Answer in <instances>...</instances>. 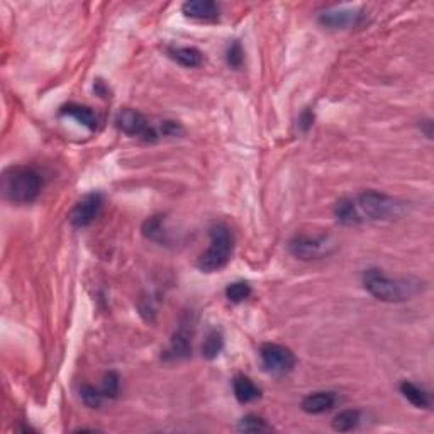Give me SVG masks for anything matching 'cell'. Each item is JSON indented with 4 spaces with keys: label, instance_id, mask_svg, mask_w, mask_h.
Returning <instances> with one entry per match:
<instances>
[{
    "label": "cell",
    "instance_id": "obj_15",
    "mask_svg": "<svg viewBox=\"0 0 434 434\" xmlns=\"http://www.w3.org/2000/svg\"><path fill=\"white\" fill-rule=\"evenodd\" d=\"M61 116H68L73 117V119L79 121L82 126H85L87 130L95 131L97 130V116L90 107H85V105H79V104H68L65 107H61L60 110Z\"/></svg>",
    "mask_w": 434,
    "mask_h": 434
},
{
    "label": "cell",
    "instance_id": "obj_24",
    "mask_svg": "<svg viewBox=\"0 0 434 434\" xmlns=\"http://www.w3.org/2000/svg\"><path fill=\"white\" fill-rule=\"evenodd\" d=\"M143 234L149 239H160L163 234V217L153 216L143 224Z\"/></svg>",
    "mask_w": 434,
    "mask_h": 434
},
{
    "label": "cell",
    "instance_id": "obj_25",
    "mask_svg": "<svg viewBox=\"0 0 434 434\" xmlns=\"http://www.w3.org/2000/svg\"><path fill=\"white\" fill-rule=\"evenodd\" d=\"M102 393L107 399H116L119 393V375L116 371H109L104 377V384H102Z\"/></svg>",
    "mask_w": 434,
    "mask_h": 434
},
{
    "label": "cell",
    "instance_id": "obj_16",
    "mask_svg": "<svg viewBox=\"0 0 434 434\" xmlns=\"http://www.w3.org/2000/svg\"><path fill=\"white\" fill-rule=\"evenodd\" d=\"M400 392L417 409H429L431 407V397H429V393L422 391L421 387H417L413 382H402L400 384Z\"/></svg>",
    "mask_w": 434,
    "mask_h": 434
},
{
    "label": "cell",
    "instance_id": "obj_6",
    "mask_svg": "<svg viewBox=\"0 0 434 434\" xmlns=\"http://www.w3.org/2000/svg\"><path fill=\"white\" fill-rule=\"evenodd\" d=\"M261 363L263 369L271 375H283L293 370L297 360L292 349L277 343H265L260 348Z\"/></svg>",
    "mask_w": 434,
    "mask_h": 434
},
{
    "label": "cell",
    "instance_id": "obj_11",
    "mask_svg": "<svg viewBox=\"0 0 434 434\" xmlns=\"http://www.w3.org/2000/svg\"><path fill=\"white\" fill-rule=\"evenodd\" d=\"M360 14L356 10L340 9V10H327L319 16V22L329 29H347L356 24Z\"/></svg>",
    "mask_w": 434,
    "mask_h": 434
},
{
    "label": "cell",
    "instance_id": "obj_8",
    "mask_svg": "<svg viewBox=\"0 0 434 434\" xmlns=\"http://www.w3.org/2000/svg\"><path fill=\"white\" fill-rule=\"evenodd\" d=\"M102 205H104V197L99 192L88 194L75 204V207L70 212L68 219L75 227H87L95 220V217L101 214Z\"/></svg>",
    "mask_w": 434,
    "mask_h": 434
},
{
    "label": "cell",
    "instance_id": "obj_3",
    "mask_svg": "<svg viewBox=\"0 0 434 434\" xmlns=\"http://www.w3.org/2000/svg\"><path fill=\"white\" fill-rule=\"evenodd\" d=\"M211 246L205 253H202L197 261V268L204 273H214L229 263L233 255V234L229 227L224 224H214L209 231Z\"/></svg>",
    "mask_w": 434,
    "mask_h": 434
},
{
    "label": "cell",
    "instance_id": "obj_1",
    "mask_svg": "<svg viewBox=\"0 0 434 434\" xmlns=\"http://www.w3.org/2000/svg\"><path fill=\"white\" fill-rule=\"evenodd\" d=\"M363 285L369 290L370 296L389 304L406 302V300H409L411 297H414L421 290V283L417 280H413V278L393 280V278H389L378 268H370V270L365 271Z\"/></svg>",
    "mask_w": 434,
    "mask_h": 434
},
{
    "label": "cell",
    "instance_id": "obj_17",
    "mask_svg": "<svg viewBox=\"0 0 434 434\" xmlns=\"http://www.w3.org/2000/svg\"><path fill=\"white\" fill-rule=\"evenodd\" d=\"M334 216H336L338 223L344 224V226H353L362 220L356 204L349 198H341L336 205H334Z\"/></svg>",
    "mask_w": 434,
    "mask_h": 434
},
{
    "label": "cell",
    "instance_id": "obj_10",
    "mask_svg": "<svg viewBox=\"0 0 434 434\" xmlns=\"http://www.w3.org/2000/svg\"><path fill=\"white\" fill-rule=\"evenodd\" d=\"M192 322L182 321V324L175 331L170 344V353L174 358H187L190 355V351H192Z\"/></svg>",
    "mask_w": 434,
    "mask_h": 434
},
{
    "label": "cell",
    "instance_id": "obj_4",
    "mask_svg": "<svg viewBox=\"0 0 434 434\" xmlns=\"http://www.w3.org/2000/svg\"><path fill=\"white\" fill-rule=\"evenodd\" d=\"M360 216H365L371 220H389L402 214V204L395 198L389 197L387 194L377 192V190H365L358 196L356 202Z\"/></svg>",
    "mask_w": 434,
    "mask_h": 434
},
{
    "label": "cell",
    "instance_id": "obj_14",
    "mask_svg": "<svg viewBox=\"0 0 434 434\" xmlns=\"http://www.w3.org/2000/svg\"><path fill=\"white\" fill-rule=\"evenodd\" d=\"M233 391L234 397L238 399V402L241 404H249L253 400L260 399L261 391L253 384V380H249L245 375H238L233 380Z\"/></svg>",
    "mask_w": 434,
    "mask_h": 434
},
{
    "label": "cell",
    "instance_id": "obj_26",
    "mask_svg": "<svg viewBox=\"0 0 434 434\" xmlns=\"http://www.w3.org/2000/svg\"><path fill=\"white\" fill-rule=\"evenodd\" d=\"M312 124H314V116H312L311 110H304L302 116L299 117V127L302 131H307Z\"/></svg>",
    "mask_w": 434,
    "mask_h": 434
},
{
    "label": "cell",
    "instance_id": "obj_13",
    "mask_svg": "<svg viewBox=\"0 0 434 434\" xmlns=\"http://www.w3.org/2000/svg\"><path fill=\"white\" fill-rule=\"evenodd\" d=\"M168 54H170L172 60H175L176 63L187 68H197L204 63V54L200 50L194 46H174L168 48Z\"/></svg>",
    "mask_w": 434,
    "mask_h": 434
},
{
    "label": "cell",
    "instance_id": "obj_20",
    "mask_svg": "<svg viewBox=\"0 0 434 434\" xmlns=\"http://www.w3.org/2000/svg\"><path fill=\"white\" fill-rule=\"evenodd\" d=\"M238 429L241 433H270L271 426L267 424L263 417L255 414H248L239 421Z\"/></svg>",
    "mask_w": 434,
    "mask_h": 434
},
{
    "label": "cell",
    "instance_id": "obj_7",
    "mask_svg": "<svg viewBox=\"0 0 434 434\" xmlns=\"http://www.w3.org/2000/svg\"><path fill=\"white\" fill-rule=\"evenodd\" d=\"M117 130L127 136H141L145 139H156V131L141 112L134 109H123L116 117Z\"/></svg>",
    "mask_w": 434,
    "mask_h": 434
},
{
    "label": "cell",
    "instance_id": "obj_21",
    "mask_svg": "<svg viewBox=\"0 0 434 434\" xmlns=\"http://www.w3.org/2000/svg\"><path fill=\"white\" fill-rule=\"evenodd\" d=\"M251 296V287L248 285L246 282H234L229 283L226 289V297L229 302L233 304H239L242 300H246L248 297Z\"/></svg>",
    "mask_w": 434,
    "mask_h": 434
},
{
    "label": "cell",
    "instance_id": "obj_12",
    "mask_svg": "<svg viewBox=\"0 0 434 434\" xmlns=\"http://www.w3.org/2000/svg\"><path fill=\"white\" fill-rule=\"evenodd\" d=\"M336 406V395L333 392L309 393L302 400V411L307 414H324Z\"/></svg>",
    "mask_w": 434,
    "mask_h": 434
},
{
    "label": "cell",
    "instance_id": "obj_23",
    "mask_svg": "<svg viewBox=\"0 0 434 434\" xmlns=\"http://www.w3.org/2000/svg\"><path fill=\"white\" fill-rule=\"evenodd\" d=\"M226 61L231 68H241L242 61H245V51H242V46L239 41L229 43L226 50Z\"/></svg>",
    "mask_w": 434,
    "mask_h": 434
},
{
    "label": "cell",
    "instance_id": "obj_9",
    "mask_svg": "<svg viewBox=\"0 0 434 434\" xmlns=\"http://www.w3.org/2000/svg\"><path fill=\"white\" fill-rule=\"evenodd\" d=\"M185 17L197 21H217L219 19V6L212 0H189L182 6Z\"/></svg>",
    "mask_w": 434,
    "mask_h": 434
},
{
    "label": "cell",
    "instance_id": "obj_19",
    "mask_svg": "<svg viewBox=\"0 0 434 434\" xmlns=\"http://www.w3.org/2000/svg\"><path fill=\"white\" fill-rule=\"evenodd\" d=\"M223 348H224L223 334H220V331L212 329L211 333L207 334V338H205L204 344H202V355L207 360H214L217 358V355L223 351Z\"/></svg>",
    "mask_w": 434,
    "mask_h": 434
},
{
    "label": "cell",
    "instance_id": "obj_18",
    "mask_svg": "<svg viewBox=\"0 0 434 434\" xmlns=\"http://www.w3.org/2000/svg\"><path fill=\"white\" fill-rule=\"evenodd\" d=\"M360 421H362V417H360L358 411H343V413H340L333 419V429L338 433L353 431L360 424Z\"/></svg>",
    "mask_w": 434,
    "mask_h": 434
},
{
    "label": "cell",
    "instance_id": "obj_5",
    "mask_svg": "<svg viewBox=\"0 0 434 434\" xmlns=\"http://www.w3.org/2000/svg\"><path fill=\"white\" fill-rule=\"evenodd\" d=\"M336 248V242L329 236H307L300 234L290 241L289 249L299 260H319L322 256L331 255Z\"/></svg>",
    "mask_w": 434,
    "mask_h": 434
},
{
    "label": "cell",
    "instance_id": "obj_2",
    "mask_svg": "<svg viewBox=\"0 0 434 434\" xmlns=\"http://www.w3.org/2000/svg\"><path fill=\"white\" fill-rule=\"evenodd\" d=\"M43 178L38 170L25 165H16L3 172L2 192L14 204H31L41 192Z\"/></svg>",
    "mask_w": 434,
    "mask_h": 434
},
{
    "label": "cell",
    "instance_id": "obj_22",
    "mask_svg": "<svg viewBox=\"0 0 434 434\" xmlns=\"http://www.w3.org/2000/svg\"><path fill=\"white\" fill-rule=\"evenodd\" d=\"M80 395H82V400L85 402V406L92 407V409H99L102 406V400H104V393L102 391H97L92 385H82L80 389Z\"/></svg>",
    "mask_w": 434,
    "mask_h": 434
}]
</instances>
